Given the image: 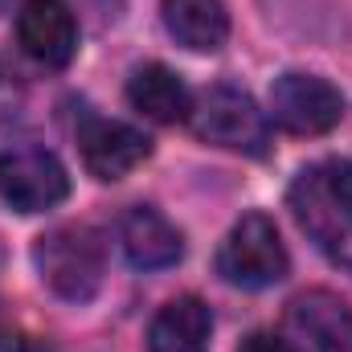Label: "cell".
Returning a JSON list of instances; mask_svg holds the SVG:
<instances>
[{
	"label": "cell",
	"instance_id": "obj_10",
	"mask_svg": "<svg viewBox=\"0 0 352 352\" xmlns=\"http://www.w3.org/2000/svg\"><path fill=\"white\" fill-rule=\"evenodd\" d=\"M119 246H123L127 263L140 270H168L184 258V234L152 205H135L123 213Z\"/></svg>",
	"mask_w": 352,
	"mask_h": 352
},
{
	"label": "cell",
	"instance_id": "obj_16",
	"mask_svg": "<svg viewBox=\"0 0 352 352\" xmlns=\"http://www.w3.org/2000/svg\"><path fill=\"white\" fill-rule=\"evenodd\" d=\"M4 4H8V0H0V8H4Z\"/></svg>",
	"mask_w": 352,
	"mask_h": 352
},
{
	"label": "cell",
	"instance_id": "obj_13",
	"mask_svg": "<svg viewBox=\"0 0 352 352\" xmlns=\"http://www.w3.org/2000/svg\"><path fill=\"white\" fill-rule=\"evenodd\" d=\"M160 12L176 45L192 54H217L230 37V12L221 0H160Z\"/></svg>",
	"mask_w": 352,
	"mask_h": 352
},
{
	"label": "cell",
	"instance_id": "obj_7",
	"mask_svg": "<svg viewBox=\"0 0 352 352\" xmlns=\"http://www.w3.org/2000/svg\"><path fill=\"white\" fill-rule=\"evenodd\" d=\"M78 152L90 176L98 180H123L131 168H140L152 156V140L119 119L107 115H82L78 119Z\"/></svg>",
	"mask_w": 352,
	"mask_h": 352
},
{
	"label": "cell",
	"instance_id": "obj_3",
	"mask_svg": "<svg viewBox=\"0 0 352 352\" xmlns=\"http://www.w3.org/2000/svg\"><path fill=\"white\" fill-rule=\"evenodd\" d=\"M188 123L205 144H217L226 152H242V156H266L270 152V119L238 87H226V82L209 87L192 102Z\"/></svg>",
	"mask_w": 352,
	"mask_h": 352
},
{
	"label": "cell",
	"instance_id": "obj_4",
	"mask_svg": "<svg viewBox=\"0 0 352 352\" xmlns=\"http://www.w3.org/2000/svg\"><path fill=\"white\" fill-rule=\"evenodd\" d=\"M287 270H291L287 246L278 238V226L266 213H246L217 250V274L242 291H266L283 283Z\"/></svg>",
	"mask_w": 352,
	"mask_h": 352
},
{
	"label": "cell",
	"instance_id": "obj_14",
	"mask_svg": "<svg viewBox=\"0 0 352 352\" xmlns=\"http://www.w3.org/2000/svg\"><path fill=\"white\" fill-rule=\"evenodd\" d=\"M238 352H295V344L287 336H278V332H250Z\"/></svg>",
	"mask_w": 352,
	"mask_h": 352
},
{
	"label": "cell",
	"instance_id": "obj_9",
	"mask_svg": "<svg viewBox=\"0 0 352 352\" xmlns=\"http://www.w3.org/2000/svg\"><path fill=\"white\" fill-rule=\"evenodd\" d=\"M16 41L41 66H70L78 54V21L66 0H25L16 12Z\"/></svg>",
	"mask_w": 352,
	"mask_h": 352
},
{
	"label": "cell",
	"instance_id": "obj_1",
	"mask_svg": "<svg viewBox=\"0 0 352 352\" xmlns=\"http://www.w3.org/2000/svg\"><path fill=\"white\" fill-rule=\"evenodd\" d=\"M287 205L299 230L316 242V250L352 270V164H307L291 180Z\"/></svg>",
	"mask_w": 352,
	"mask_h": 352
},
{
	"label": "cell",
	"instance_id": "obj_11",
	"mask_svg": "<svg viewBox=\"0 0 352 352\" xmlns=\"http://www.w3.org/2000/svg\"><path fill=\"white\" fill-rule=\"evenodd\" d=\"M127 102L152 123H184L192 115V94L184 87V78L160 62H144L131 70Z\"/></svg>",
	"mask_w": 352,
	"mask_h": 352
},
{
	"label": "cell",
	"instance_id": "obj_15",
	"mask_svg": "<svg viewBox=\"0 0 352 352\" xmlns=\"http://www.w3.org/2000/svg\"><path fill=\"white\" fill-rule=\"evenodd\" d=\"M0 352H33V349H29V340H21L16 332L0 328Z\"/></svg>",
	"mask_w": 352,
	"mask_h": 352
},
{
	"label": "cell",
	"instance_id": "obj_5",
	"mask_svg": "<svg viewBox=\"0 0 352 352\" xmlns=\"http://www.w3.org/2000/svg\"><path fill=\"white\" fill-rule=\"evenodd\" d=\"M266 119H274L291 135H328L344 119V94H340V87H332L320 74L287 70L270 87Z\"/></svg>",
	"mask_w": 352,
	"mask_h": 352
},
{
	"label": "cell",
	"instance_id": "obj_8",
	"mask_svg": "<svg viewBox=\"0 0 352 352\" xmlns=\"http://www.w3.org/2000/svg\"><path fill=\"white\" fill-rule=\"evenodd\" d=\"M287 340L295 352H352V311L332 291H303L287 303Z\"/></svg>",
	"mask_w": 352,
	"mask_h": 352
},
{
	"label": "cell",
	"instance_id": "obj_6",
	"mask_svg": "<svg viewBox=\"0 0 352 352\" xmlns=\"http://www.w3.org/2000/svg\"><path fill=\"white\" fill-rule=\"evenodd\" d=\"M70 197L66 164L45 148H8L0 152V201L16 213H45Z\"/></svg>",
	"mask_w": 352,
	"mask_h": 352
},
{
	"label": "cell",
	"instance_id": "obj_2",
	"mask_svg": "<svg viewBox=\"0 0 352 352\" xmlns=\"http://www.w3.org/2000/svg\"><path fill=\"white\" fill-rule=\"evenodd\" d=\"M33 263L41 283L66 299V303H87L98 295L102 274H107V246L90 226H58L37 238Z\"/></svg>",
	"mask_w": 352,
	"mask_h": 352
},
{
	"label": "cell",
	"instance_id": "obj_12",
	"mask_svg": "<svg viewBox=\"0 0 352 352\" xmlns=\"http://www.w3.org/2000/svg\"><path fill=\"white\" fill-rule=\"evenodd\" d=\"M209 336H213V316H209L205 299L176 295L156 311V320L148 328V349L152 352H209Z\"/></svg>",
	"mask_w": 352,
	"mask_h": 352
}]
</instances>
